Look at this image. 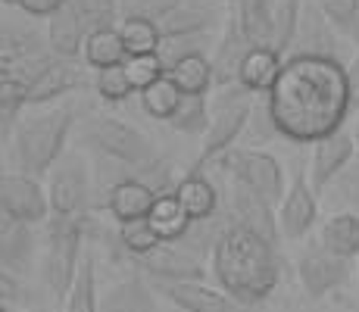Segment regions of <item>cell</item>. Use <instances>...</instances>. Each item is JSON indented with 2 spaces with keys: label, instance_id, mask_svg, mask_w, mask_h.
I'll return each mask as SVG.
<instances>
[{
  "label": "cell",
  "instance_id": "6da1fadb",
  "mask_svg": "<svg viewBox=\"0 0 359 312\" xmlns=\"http://www.w3.org/2000/svg\"><path fill=\"white\" fill-rule=\"evenodd\" d=\"M266 107L281 137L297 144H316L344 128L353 94L341 60L287 57Z\"/></svg>",
  "mask_w": 359,
  "mask_h": 312
},
{
  "label": "cell",
  "instance_id": "7a4b0ae2",
  "mask_svg": "<svg viewBox=\"0 0 359 312\" xmlns=\"http://www.w3.org/2000/svg\"><path fill=\"white\" fill-rule=\"evenodd\" d=\"M210 262L219 287L250 309L266 303L285 278L281 250L238 222L222 234Z\"/></svg>",
  "mask_w": 359,
  "mask_h": 312
},
{
  "label": "cell",
  "instance_id": "3957f363",
  "mask_svg": "<svg viewBox=\"0 0 359 312\" xmlns=\"http://www.w3.org/2000/svg\"><path fill=\"white\" fill-rule=\"evenodd\" d=\"M79 119V107L75 103H60L53 109L22 119L13 135V159H16L19 172L32 178H44L53 172V165L63 159L66 141Z\"/></svg>",
  "mask_w": 359,
  "mask_h": 312
},
{
  "label": "cell",
  "instance_id": "277c9868",
  "mask_svg": "<svg viewBox=\"0 0 359 312\" xmlns=\"http://www.w3.org/2000/svg\"><path fill=\"white\" fill-rule=\"evenodd\" d=\"M81 144L91 147L97 156L116 159V163H126L131 169H137L141 182L163 163V154L154 144V137H147L141 128L116 119V116H103V113L88 116L81 122Z\"/></svg>",
  "mask_w": 359,
  "mask_h": 312
},
{
  "label": "cell",
  "instance_id": "5b68a950",
  "mask_svg": "<svg viewBox=\"0 0 359 312\" xmlns=\"http://www.w3.org/2000/svg\"><path fill=\"white\" fill-rule=\"evenodd\" d=\"M253 91H247L244 85H231V88H219L210 100V128L203 135V147L200 156L194 159L191 172H203L206 165L219 163L234 144L244 137L247 122L253 116Z\"/></svg>",
  "mask_w": 359,
  "mask_h": 312
},
{
  "label": "cell",
  "instance_id": "8992f818",
  "mask_svg": "<svg viewBox=\"0 0 359 312\" xmlns=\"http://www.w3.org/2000/svg\"><path fill=\"white\" fill-rule=\"evenodd\" d=\"M81 238H85V222L75 219H57L47 222V247H44V284L53 294V300L63 303L75 284V275L81 269Z\"/></svg>",
  "mask_w": 359,
  "mask_h": 312
},
{
  "label": "cell",
  "instance_id": "52a82bcc",
  "mask_svg": "<svg viewBox=\"0 0 359 312\" xmlns=\"http://www.w3.org/2000/svg\"><path fill=\"white\" fill-rule=\"evenodd\" d=\"M47 197H50V216L88 222L94 210V178L88 159L79 150H66L63 159L53 165L47 178Z\"/></svg>",
  "mask_w": 359,
  "mask_h": 312
},
{
  "label": "cell",
  "instance_id": "ba28073f",
  "mask_svg": "<svg viewBox=\"0 0 359 312\" xmlns=\"http://www.w3.org/2000/svg\"><path fill=\"white\" fill-rule=\"evenodd\" d=\"M219 165L231 175V182L257 191L269 203L278 206L285 200V169L272 154H262V150H250V147H231L219 159Z\"/></svg>",
  "mask_w": 359,
  "mask_h": 312
},
{
  "label": "cell",
  "instance_id": "9c48e42d",
  "mask_svg": "<svg viewBox=\"0 0 359 312\" xmlns=\"http://www.w3.org/2000/svg\"><path fill=\"white\" fill-rule=\"evenodd\" d=\"M50 44H47V32L41 34L38 19L29 16L19 6H6L4 10V32H0V62L4 72H10L13 66L34 57H47Z\"/></svg>",
  "mask_w": 359,
  "mask_h": 312
},
{
  "label": "cell",
  "instance_id": "30bf717a",
  "mask_svg": "<svg viewBox=\"0 0 359 312\" xmlns=\"http://www.w3.org/2000/svg\"><path fill=\"white\" fill-rule=\"evenodd\" d=\"M0 216L25 225L50 222V197L38 178L22 172H6L0 178Z\"/></svg>",
  "mask_w": 359,
  "mask_h": 312
},
{
  "label": "cell",
  "instance_id": "8fae6325",
  "mask_svg": "<svg viewBox=\"0 0 359 312\" xmlns=\"http://www.w3.org/2000/svg\"><path fill=\"white\" fill-rule=\"evenodd\" d=\"M297 278L309 300H322L331 290H341L344 284L353 278V262L344 256L328 253L325 247H309L297 259Z\"/></svg>",
  "mask_w": 359,
  "mask_h": 312
},
{
  "label": "cell",
  "instance_id": "7c38bea8",
  "mask_svg": "<svg viewBox=\"0 0 359 312\" xmlns=\"http://www.w3.org/2000/svg\"><path fill=\"white\" fill-rule=\"evenodd\" d=\"M316 216H319V194H316L313 182L306 178L303 163H294L291 184H287V191H285V200L278 203L281 238H287V240L306 238L309 228L316 225Z\"/></svg>",
  "mask_w": 359,
  "mask_h": 312
},
{
  "label": "cell",
  "instance_id": "4fadbf2b",
  "mask_svg": "<svg viewBox=\"0 0 359 312\" xmlns=\"http://www.w3.org/2000/svg\"><path fill=\"white\" fill-rule=\"evenodd\" d=\"M135 266L154 284H191V281L210 278L206 259L188 253L182 244H160L154 253L135 259Z\"/></svg>",
  "mask_w": 359,
  "mask_h": 312
},
{
  "label": "cell",
  "instance_id": "5bb4252c",
  "mask_svg": "<svg viewBox=\"0 0 359 312\" xmlns=\"http://www.w3.org/2000/svg\"><path fill=\"white\" fill-rule=\"evenodd\" d=\"M225 206L231 210V216H234L238 225L250 228L253 234L266 238L269 244L281 247V225H278V210H275V203H269L266 197H259V194L250 191V187L231 182L229 203Z\"/></svg>",
  "mask_w": 359,
  "mask_h": 312
},
{
  "label": "cell",
  "instance_id": "9a60e30c",
  "mask_svg": "<svg viewBox=\"0 0 359 312\" xmlns=\"http://www.w3.org/2000/svg\"><path fill=\"white\" fill-rule=\"evenodd\" d=\"M356 159V141H353V131L341 128L334 135L322 137V141L313 144V187L316 194H325L331 182L347 169L350 163Z\"/></svg>",
  "mask_w": 359,
  "mask_h": 312
},
{
  "label": "cell",
  "instance_id": "2e32d148",
  "mask_svg": "<svg viewBox=\"0 0 359 312\" xmlns=\"http://www.w3.org/2000/svg\"><path fill=\"white\" fill-rule=\"evenodd\" d=\"M291 57H328V60H341L337 50V32L328 22V16L322 13L319 0H303V16H300V29H297V41Z\"/></svg>",
  "mask_w": 359,
  "mask_h": 312
},
{
  "label": "cell",
  "instance_id": "e0dca14e",
  "mask_svg": "<svg viewBox=\"0 0 359 312\" xmlns=\"http://www.w3.org/2000/svg\"><path fill=\"white\" fill-rule=\"evenodd\" d=\"M34 253H38L34 225L0 216V266H4V275L29 278L34 269Z\"/></svg>",
  "mask_w": 359,
  "mask_h": 312
},
{
  "label": "cell",
  "instance_id": "ac0fdd59",
  "mask_svg": "<svg viewBox=\"0 0 359 312\" xmlns=\"http://www.w3.org/2000/svg\"><path fill=\"white\" fill-rule=\"evenodd\" d=\"M156 290L184 312H253L250 306H244V303H238L234 297H229L222 287H210L206 281L156 284Z\"/></svg>",
  "mask_w": 359,
  "mask_h": 312
},
{
  "label": "cell",
  "instance_id": "d6986e66",
  "mask_svg": "<svg viewBox=\"0 0 359 312\" xmlns=\"http://www.w3.org/2000/svg\"><path fill=\"white\" fill-rule=\"evenodd\" d=\"M253 47L247 44L244 32H241L238 25V16H231L229 22H225V32L222 38L216 41V50L210 53V66H212V88H231L238 85L241 79V66H244L247 53H250Z\"/></svg>",
  "mask_w": 359,
  "mask_h": 312
},
{
  "label": "cell",
  "instance_id": "ffe728a7",
  "mask_svg": "<svg viewBox=\"0 0 359 312\" xmlns=\"http://www.w3.org/2000/svg\"><path fill=\"white\" fill-rule=\"evenodd\" d=\"M85 79H88L85 69L75 60L53 57L29 81V103H50V100H60V97H69L85 85Z\"/></svg>",
  "mask_w": 359,
  "mask_h": 312
},
{
  "label": "cell",
  "instance_id": "44dd1931",
  "mask_svg": "<svg viewBox=\"0 0 359 312\" xmlns=\"http://www.w3.org/2000/svg\"><path fill=\"white\" fill-rule=\"evenodd\" d=\"M47 44H50L53 57H63V60H79L85 57V41H88V25L85 19L79 16V10L72 6V0L63 6L60 13H53L47 19Z\"/></svg>",
  "mask_w": 359,
  "mask_h": 312
},
{
  "label": "cell",
  "instance_id": "7402d4cb",
  "mask_svg": "<svg viewBox=\"0 0 359 312\" xmlns=\"http://www.w3.org/2000/svg\"><path fill=\"white\" fill-rule=\"evenodd\" d=\"M100 312H160L154 284L147 275H126L100 297Z\"/></svg>",
  "mask_w": 359,
  "mask_h": 312
},
{
  "label": "cell",
  "instance_id": "603a6c76",
  "mask_svg": "<svg viewBox=\"0 0 359 312\" xmlns=\"http://www.w3.org/2000/svg\"><path fill=\"white\" fill-rule=\"evenodd\" d=\"M156 197H160V194H156L154 187L144 184L141 178H135V182H122L109 194L107 210L113 212V219L119 222V225H126V222H141V219H150Z\"/></svg>",
  "mask_w": 359,
  "mask_h": 312
},
{
  "label": "cell",
  "instance_id": "cb8c5ba5",
  "mask_svg": "<svg viewBox=\"0 0 359 312\" xmlns=\"http://www.w3.org/2000/svg\"><path fill=\"white\" fill-rule=\"evenodd\" d=\"M238 25L253 50H275V4L272 0H244L238 4Z\"/></svg>",
  "mask_w": 359,
  "mask_h": 312
},
{
  "label": "cell",
  "instance_id": "d4e9b609",
  "mask_svg": "<svg viewBox=\"0 0 359 312\" xmlns=\"http://www.w3.org/2000/svg\"><path fill=\"white\" fill-rule=\"evenodd\" d=\"M175 197L182 200V206L191 216V222L212 219L219 210H222V200H219L216 184H212L203 172H188L184 178H178Z\"/></svg>",
  "mask_w": 359,
  "mask_h": 312
},
{
  "label": "cell",
  "instance_id": "484cf974",
  "mask_svg": "<svg viewBox=\"0 0 359 312\" xmlns=\"http://www.w3.org/2000/svg\"><path fill=\"white\" fill-rule=\"evenodd\" d=\"M219 22V10L216 4H206V0H184L182 6L169 13L160 22L163 38H178V34H203Z\"/></svg>",
  "mask_w": 359,
  "mask_h": 312
},
{
  "label": "cell",
  "instance_id": "4316f807",
  "mask_svg": "<svg viewBox=\"0 0 359 312\" xmlns=\"http://www.w3.org/2000/svg\"><path fill=\"white\" fill-rule=\"evenodd\" d=\"M281 66H285V57H278L275 50H250L241 66L238 85H244L253 94H269L278 81Z\"/></svg>",
  "mask_w": 359,
  "mask_h": 312
},
{
  "label": "cell",
  "instance_id": "83f0119b",
  "mask_svg": "<svg viewBox=\"0 0 359 312\" xmlns=\"http://www.w3.org/2000/svg\"><path fill=\"white\" fill-rule=\"evenodd\" d=\"M319 244L334 256L353 259L359 256V216L353 212H334L319 231Z\"/></svg>",
  "mask_w": 359,
  "mask_h": 312
},
{
  "label": "cell",
  "instance_id": "f1b7e54d",
  "mask_svg": "<svg viewBox=\"0 0 359 312\" xmlns=\"http://www.w3.org/2000/svg\"><path fill=\"white\" fill-rule=\"evenodd\" d=\"M150 225L156 228V234L163 238V244H175V240H182L184 234H188V228L194 225V222H191V216L182 206V200H178L175 191H172V194L156 197L154 212H150Z\"/></svg>",
  "mask_w": 359,
  "mask_h": 312
},
{
  "label": "cell",
  "instance_id": "f546056e",
  "mask_svg": "<svg viewBox=\"0 0 359 312\" xmlns=\"http://www.w3.org/2000/svg\"><path fill=\"white\" fill-rule=\"evenodd\" d=\"M66 312H100V294H97V259L91 250L81 256V269L75 275V284L66 297Z\"/></svg>",
  "mask_w": 359,
  "mask_h": 312
},
{
  "label": "cell",
  "instance_id": "4dcf8cb0",
  "mask_svg": "<svg viewBox=\"0 0 359 312\" xmlns=\"http://www.w3.org/2000/svg\"><path fill=\"white\" fill-rule=\"evenodd\" d=\"M128 60V50L122 44L119 29H100L91 32L85 41V62L97 72V69H109V66H122Z\"/></svg>",
  "mask_w": 359,
  "mask_h": 312
},
{
  "label": "cell",
  "instance_id": "1f68e13d",
  "mask_svg": "<svg viewBox=\"0 0 359 312\" xmlns=\"http://www.w3.org/2000/svg\"><path fill=\"white\" fill-rule=\"evenodd\" d=\"M29 107V81L16 79V75H4L0 79V128H4V144L19 128V113Z\"/></svg>",
  "mask_w": 359,
  "mask_h": 312
},
{
  "label": "cell",
  "instance_id": "d6a6232c",
  "mask_svg": "<svg viewBox=\"0 0 359 312\" xmlns=\"http://www.w3.org/2000/svg\"><path fill=\"white\" fill-rule=\"evenodd\" d=\"M165 75L175 81L178 91H182L184 97H203V94H210V88H212L210 57H188V60L175 62Z\"/></svg>",
  "mask_w": 359,
  "mask_h": 312
},
{
  "label": "cell",
  "instance_id": "836d02e7",
  "mask_svg": "<svg viewBox=\"0 0 359 312\" xmlns=\"http://www.w3.org/2000/svg\"><path fill=\"white\" fill-rule=\"evenodd\" d=\"M216 50V41H212L210 32L203 34H178V38H163L160 44V60L165 66V72H169L175 62L188 60V57H210V53Z\"/></svg>",
  "mask_w": 359,
  "mask_h": 312
},
{
  "label": "cell",
  "instance_id": "e575fe53",
  "mask_svg": "<svg viewBox=\"0 0 359 312\" xmlns=\"http://www.w3.org/2000/svg\"><path fill=\"white\" fill-rule=\"evenodd\" d=\"M182 91H178V85L169 79V75H163L160 81H154L150 88H144L141 91V107L147 116H154V119L160 122H169L172 116H175L178 103H182Z\"/></svg>",
  "mask_w": 359,
  "mask_h": 312
},
{
  "label": "cell",
  "instance_id": "d590c367",
  "mask_svg": "<svg viewBox=\"0 0 359 312\" xmlns=\"http://www.w3.org/2000/svg\"><path fill=\"white\" fill-rule=\"evenodd\" d=\"M122 44H126L128 57H144V53H156L163 44L160 25L150 19H122L119 22Z\"/></svg>",
  "mask_w": 359,
  "mask_h": 312
},
{
  "label": "cell",
  "instance_id": "8d00e7d4",
  "mask_svg": "<svg viewBox=\"0 0 359 312\" xmlns=\"http://www.w3.org/2000/svg\"><path fill=\"white\" fill-rule=\"evenodd\" d=\"M300 16H303V0H278L275 4V53L285 60L294 50Z\"/></svg>",
  "mask_w": 359,
  "mask_h": 312
},
{
  "label": "cell",
  "instance_id": "74e56055",
  "mask_svg": "<svg viewBox=\"0 0 359 312\" xmlns=\"http://www.w3.org/2000/svg\"><path fill=\"white\" fill-rule=\"evenodd\" d=\"M169 125L182 135H206V128H210V97H182Z\"/></svg>",
  "mask_w": 359,
  "mask_h": 312
},
{
  "label": "cell",
  "instance_id": "f35d334b",
  "mask_svg": "<svg viewBox=\"0 0 359 312\" xmlns=\"http://www.w3.org/2000/svg\"><path fill=\"white\" fill-rule=\"evenodd\" d=\"M325 194H328L331 206H337V212H353V216H359V156L331 182Z\"/></svg>",
  "mask_w": 359,
  "mask_h": 312
},
{
  "label": "cell",
  "instance_id": "ab89813d",
  "mask_svg": "<svg viewBox=\"0 0 359 312\" xmlns=\"http://www.w3.org/2000/svg\"><path fill=\"white\" fill-rule=\"evenodd\" d=\"M119 244L126 247L135 259H141V256L154 253V250L163 244V238L156 234V228L150 225V219H141V222H126V225H119Z\"/></svg>",
  "mask_w": 359,
  "mask_h": 312
},
{
  "label": "cell",
  "instance_id": "60d3db41",
  "mask_svg": "<svg viewBox=\"0 0 359 312\" xmlns=\"http://www.w3.org/2000/svg\"><path fill=\"white\" fill-rule=\"evenodd\" d=\"M319 6L337 34L359 41V0H319Z\"/></svg>",
  "mask_w": 359,
  "mask_h": 312
},
{
  "label": "cell",
  "instance_id": "b9f144b4",
  "mask_svg": "<svg viewBox=\"0 0 359 312\" xmlns=\"http://www.w3.org/2000/svg\"><path fill=\"white\" fill-rule=\"evenodd\" d=\"M72 6L79 10V16L85 19L88 32L119 29V25H116V19H122L119 0H72Z\"/></svg>",
  "mask_w": 359,
  "mask_h": 312
},
{
  "label": "cell",
  "instance_id": "7bdbcfd3",
  "mask_svg": "<svg viewBox=\"0 0 359 312\" xmlns=\"http://www.w3.org/2000/svg\"><path fill=\"white\" fill-rule=\"evenodd\" d=\"M94 91L107 103H119V100H126V97H131L135 85H131V79L126 72V62H122V66L97 69V72H94Z\"/></svg>",
  "mask_w": 359,
  "mask_h": 312
},
{
  "label": "cell",
  "instance_id": "ee69618b",
  "mask_svg": "<svg viewBox=\"0 0 359 312\" xmlns=\"http://www.w3.org/2000/svg\"><path fill=\"white\" fill-rule=\"evenodd\" d=\"M126 72L135 85V91H144L150 88L154 81H160L165 75V66L160 60V53H144V57H128L126 60Z\"/></svg>",
  "mask_w": 359,
  "mask_h": 312
},
{
  "label": "cell",
  "instance_id": "f6af8a7d",
  "mask_svg": "<svg viewBox=\"0 0 359 312\" xmlns=\"http://www.w3.org/2000/svg\"><path fill=\"white\" fill-rule=\"evenodd\" d=\"M184 0H119L122 19H150L160 25L175 6H182Z\"/></svg>",
  "mask_w": 359,
  "mask_h": 312
},
{
  "label": "cell",
  "instance_id": "bcb514c9",
  "mask_svg": "<svg viewBox=\"0 0 359 312\" xmlns=\"http://www.w3.org/2000/svg\"><path fill=\"white\" fill-rule=\"evenodd\" d=\"M272 137H281L278 135V128H275V122H272V116H269V107L266 103H259V107H253V116H250V122H247V131H244V147H262L266 141H272Z\"/></svg>",
  "mask_w": 359,
  "mask_h": 312
},
{
  "label": "cell",
  "instance_id": "7dc6e473",
  "mask_svg": "<svg viewBox=\"0 0 359 312\" xmlns=\"http://www.w3.org/2000/svg\"><path fill=\"white\" fill-rule=\"evenodd\" d=\"M66 4H69V0H19L16 6H19V10H25L34 19H50L53 13H60Z\"/></svg>",
  "mask_w": 359,
  "mask_h": 312
},
{
  "label": "cell",
  "instance_id": "c3c4849f",
  "mask_svg": "<svg viewBox=\"0 0 359 312\" xmlns=\"http://www.w3.org/2000/svg\"><path fill=\"white\" fill-rule=\"evenodd\" d=\"M347 79H350V94H353V109H359V57L347 69Z\"/></svg>",
  "mask_w": 359,
  "mask_h": 312
},
{
  "label": "cell",
  "instance_id": "681fc988",
  "mask_svg": "<svg viewBox=\"0 0 359 312\" xmlns=\"http://www.w3.org/2000/svg\"><path fill=\"white\" fill-rule=\"evenodd\" d=\"M353 141H356V156H359V116H356V122H353Z\"/></svg>",
  "mask_w": 359,
  "mask_h": 312
},
{
  "label": "cell",
  "instance_id": "f907efd6",
  "mask_svg": "<svg viewBox=\"0 0 359 312\" xmlns=\"http://www.w3.org/2000/svg\"><path fill=\"white\" fill-rule=\"evenodd\" d=\"M4 4H6V6H16V4H19V0H4Z\"/></svg>",
  "mask_w": 359,
  "mask_h": 312
},
{
  "label": "cell",
  "instance_id": "816d5d0a",
  "mask_svg": "<svg viewBox=\"0 0 359 312\" xmlns=\"http://www.w3.org/2000/svg\"><path fill=\"white\" fill-rule=\"evenodd\" d=\"M222 4H244V0H222Z\"/></svg>",
  "mask_w": 359,
  "mask_h": 312
},
{
  "label": "cell",
  "instance_id": "f5cc1de1",
  "mask_svg": "<svg viewBox=\"0 0 359 312\" xmlns=\"http://www.w3.org/2000/svg\"><path fill=\"white\" fill-rule=\"evenodd\" d=\"M0 312H10V306H0Z\"/></svg>",
  "mask_w": 359,
  "mask_h": 312
}]
</instances>
